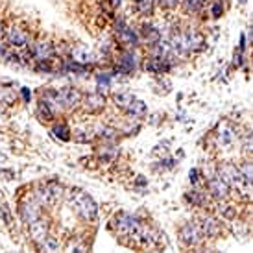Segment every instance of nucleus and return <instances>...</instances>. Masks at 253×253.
Returning a JSON list of instances; mask_svg holds the SVG:
<instances>
[{"mask_svg":"<svg viewBox=\"0 0 253 253\" xmlns=\"http://www.w3.org/2000/svg\"><path fill=\"white\" fill-rule=\"evenodd\" d=\"M170 48H174L179 54H190V52H200L205 48V39L202 34H198L194 30L187 32H177L172 36V41L169 42Z\"/></svg>","mask_w":253,"mask_h":253,"instance_id":"f257e3e1","label":"nucleus"},{"mask_svg":"<svg viewBox=\"0 0 253 253\" xmlns=\"http://www.w3.org/2000/svg\"><path fill=\"white\" fill-rule=\"evenodd\" d=\"M71 204L78 214L87 222H94L98 218V205L89 194H85L84 190H72Z\"/></svg>","mask_w":253,"mask_h":253,"instance_id":"f03ea898","label":"nucleus"},{"mask_svg":"<svg viewBox=\"0 0 253 253\" xmlns=\"http://www.w3.org/2000/svg\"><path fill=\"white\" fill-rule=\"evenodd\" d=\"M113 229H115L117 235H120V237H129V239L137 240L139 235H141L142 224L135 216H131V214L120 212V214H117L115 220H113Z\"/></svg>","mask_w":253,"mask_h":253,"instance_id":"7ed1b4c3","label":"nucleus"},{"mask_svg":"<svg viewBox=\"0 0 253 253\" xmlns=\"http://www.w3.org/2000/svg\"><path fill=\"white\" fill-rule=\"evenodd\" d=\"M63 194V187L61 185H57L54 181H48V183H42L39 185V189L36 190V202L42 207H50V205H54L61 198Z\"/></svg>","mask_w":253,"mask_h":253,"instance_id":"20e7f679","label":"nucleus"},{"mask_svg":"<svg viewBox=\"0 0 253 253\" xmlns=\"http://www.w3.org/2000/svg\"><path fill=\"white\" fill-rule=\"evenodd\" d=\"M218 176L222 177L229 187H239V189H250V183L244 181V177L240 174V169L231 163H225L218 169Z\"/></svg>","mask_w":253,"mask_h":253,"instance_id":"39448f33","label":"nucleus"},{"mask_svg":"<svg viewBox=\"0 0 253 253\" xmlns=\"http://www.w3.org/2000/svg\"><path fill=\"white\" fill-rule=\"evenodd\" d=\"M202 239H204V237H202V231H200L198 224L187 222V224L179 229V240H181L185 246H196Z\"/></svg>","mask_w":253,"mask_h":253,"instance_id":"423d86ee","label":"nucleus"},{"mask_svg":"<svg viewBox=\"0 0 253 253\" xmlns=\"http://www.w3.org/2000/svg\"><path fill=\"white\" fill-rule=\"evenodd\" d=\"M207 189H209V192H211L214 198H218V200L229 196V185L218 176V174H212V176L207 177Z\"/></svg>","mask_w":253,"mask_h":253,"instance_id":"0eeeda50","label":"nucleus"},{"mask_svg":"<svg viewBox=\"0 0 253 253\" xmlns=\"http://www.w3.org/2000/svg\"><path fill=\"white\" fill-rule=\"evenodd\" d=\"M144 67L152 74H165V72H169L172 69V61H170L169 56H152L148 57Z\"/></svg>","mask_w":253,"mask_h":253,"instance_id":"6e6552de","label":"nucleus"},{"mask_svg":"<svg viewBox=\"0 0 253 253\" xmlns=\"http://www.w3.org/2000/svg\"><path fill=\"white\" fill-rule=\"evenodd\" d=\"M57 94H59V100L63 104V109L76 107L78 104H82V94L74 87H61V89H57Z\"/></svg>","mask_w":253,"mask_h":253,"instance_id":"1a4fd4ad","label":"nucleus"},{"mask_svg":"<svg viewBox=\"0 0 253 253\" xmlns=\"http://www.w3.org/2000/svg\"><path fill=\"white\" fill-rule=\"evenodd\" d=\"M117 39H119V42L124 44V46H135L137 41H139L137 34H135L129 26H126L124 21H119V24H117Z\"/></svg>","mask_w":253,"mask_h":253,"instance_id":"9d476101","label":"nucleus"},{"mask_svg":"<svg viewBox=\"0 0 253 253\" xmlns=\"http://www.w3.org/2000/svg\"><path fill=\"white\" fill-rule=\"evenodd\" d=\"M198 227H200V231H202V237H211V239H214V237H218V235L222 233L220 222L211 216L202 218V220L198 222Z\"/></svg>","mask_w":253,"mask_h":253,"instance_id":"9b49d317","label":"nucleus"},{"mask_svg":"<svg viewBox=\"0 0 253 253\" xmlns=\"http://www.w3.org/2000/svg\"><path fill=\"white\" fill-rule=\"evenodd\" d=\"M28 229H30V237H32V240L36 242L37 246L48 237V224L44 220H41V218H37L36 222L28 224Z\"/></svg>","mask_w":253,"mask_h":253,"instance_id":"f8f14e48","label":"nucleus"},{"mask_svg":"<svg viewBox=\"0 0 253 253\" xmlns=\"http://www.w3.org/2000/svg\"><path fill=\"white\" fill-rule=\"evenodd\" d=\"M19 214H21L22 222H26V224H32V222H36L39 216V204L37 202H22L19 205Z\"/></svg>","mask_w":253,"mask_h":253,"instance_id":"ddd939ff","label":"nucleus"},{"mask_svg":"<svg viewBox=\"0 0 253 253\" xmlns=\"http://www.w3.org/2000/svg\"><path fill=\"white\" fill-rule=\"evenodd\" d=\"M137 67V57H135L133 52L129 50H124L119 56V61H117V71L122 72V74H129V72L135 71Z\"/></svg>","mask_w":253,"mask_h":253,"instance_id":"4468645a","label":"nucleus"},{"mask_svg":"<svg viewBox=\"0 0 253 253\" xmlns=\"http://www.w3.org/2000/svg\"><path fill=\"white\" fill-rule=\"evenodd\" d=\"M106 107V98L100 92H91L84 98V109L87 113H100Z\"/></svg>","mask_w":253,"mask_h":253,"instance_id":"2eb2a0df","label":"nucleus"},{"mask_svg":"<svg viewBox=\"0 0 253 253\" xmlns=\"http://www.w3.org/2000/svg\"><path fill=\"white\" fill-rule=\"evenodd\" d=\"M7 41L15 48H22L30 42V36L21 28H9L7 30Z\"/></svg>","mask_w":253,"mask_h":253,"instance_id":"dca6fc26","label":"nucleus"},{"mask_svg":"<svg viewBox=\"0 0 253 253\" xmlns=\"http://www.w3.org/2000/svg\"><path fill=\"white\" fill-rule=\"evenodd\" d=\"M30 54L36 57L37 61H41V59H50V57H54V46L50 44V42H36V44H32V48H30Z\"/></svg>","mask_w":253,"mask_h":253,"instance_id":"f3484780","label":"nucleus"},{"mask_svg":"<svg viewBox=\"0 0 253 253\" xmlns=\"http://www.w3.org/2000/svg\"><path fill=\"white\" fill-rule=\"evenodd\" d=\"M120 150L115 144H111V142H104L102 146L96 150V155H98V159L102 163H113L117 161V157H119Z\"/></svg>","mask_w":253,"mask_h":253,"instance_id":"a211bd4d","label":"nucleus"},{"mask_svg":"<svg viewBox=\"0 0 253 253\" xmlns=\"http://www.w3.org/2000/svg\"><path fill=\"white\" fill-rule=\"evenodd\" d=\"M41 102H44L46 106L52 109V111H61L63 109V104L59 100V94H57L56 89H46V91L41 92Z\"/></svg>","mask_w":253,"mask_h":253,"instance_id":"6ab92c4d","label":"nucleus"},{"mask_svg":"<svg viewBox=\"0 0 253 253\" xmlns=\"http://www.w3.org/2000/svg\"><path fill=\"white\" fill-rule=\"evenodd\" d=\"M141 36L148 44H157V42L161 41V32L157 28H154V26H150V24H144V26H142Z\"/></svg>","mask_w":253,"mask_h":253,"instance_id":"aec40b11","label":"nucleus"},{"mask_svg":"<svg viewBox=\"0 0 253 253\" xmlns=\"http://www.w3.org/2000/svg\"><path fill=\"white\" fill-rule=\"evenodd\" d=\"M96 137H100L104 142H115L117 141V137H119V129L104 124V126L96 127Z\"/></svg>","mask_w":253,"mask_h":253,"instance_id":"412c9836","label":"nucleus"},{"mask_svg":"<svg viewBox=\"0 0 253 253\" xmlns=\"http://www.w3.org/2000/svg\"><path fill=\"white\" fill-rule=\"evenodd\" d=\"M235 129H233L229 124H222V126L218 127V133H216V137H218V141L222 142V144H233V141H235Z\"/></svg>","mask_w":253,"mask_h":253,"instance_id":"4be33fe9","label":"nucleus"},{"mask_svg":"<svg viewBox=\"0 0 253 253\" xmlns=\"http://www.w3.org/2000/svg\"><path fill=\"white\" fill-rule=\"evenodd\" d=\"M131 117H137V119H142V117H146V104L142 102V100H137V98H133V102L127 106V109H126Z\"/></svg>","mask_w":253,"mask_h":253,"instance_id":"5701e85b","label":"nucleus"},{"mask_svg":"<svg viewBox=\"0 0 253 253\" xmlns=\"http://www.w3.org/2000/svg\"><path fill=\"white\" fill-rule=\"evenodd\" d=\"M133 6L139 13L144 15V17H148V15L154 13L155 0H133Z\"/></svg>","mask_w":253,"mask_h":253,"instance_id":"b1692460","label":"nucleus"},{"mask_svg":"<svg viewBox=\"0 0 253 253\" xmlns=\"http://www.w3.org/2000/svg\"><path fill=\"white\" fill-rule=\"evenodd\" d=\"M72 61H76V63H82V65H87V63H91V52H87L85 48H82V46H78V48L72 50Z\"/></svg>","mask_w":253,"mask_h":253,"instance_id":"393cba45","label":"nucleus"},{"mask_svg":"<svg viewBox=\"0 0 253 253\" xmlns=\"http://www.w3.org/2000/svg\"><path fill=\"white\" fill-rule=\"evenodd\" d=\"M187 202H190L192 205H198V207H204L207 204V196L202 190H190V192H187Z\"/></svg>","mask_w":253,"mask_h":253,"instance_id":"a878e982","label":"nucleus"},{"mask_svg":"<svg viewBox=\"0 0 253 253\" xmlns=\"http://www.w3.org/2000/svg\"><path fill=\"white\" fill-rule=\"evenodd\" d=\"M59 248H61L59 246V240H57L56 237H52V235H48V237L39 244V250H42V252H59Z\"/></svg>","mask_w":253,"mask_h":253,"instance_id":"bb28decb","label":"nucleus"},{"mask_svg":"<svg viewBox=\"0 0 253 253\" xmlns=\"http://www.w3.org/2000/svg\"><path fill=\"white\" fill-rule=\"evenodd\" d=\"M37 117L41 120H44V122H50V120H54V111L44 102H39V106H37Z\"/></svg>","mask_w":253,"mask_h":253,"instance_id":"cd10ccee","label":"nucleus"},{"mask_svg":"<svg viewBox=\"0 0 253 253\" xmlns=\"http://www.w3.org/2000/svg\"><path fill=\"white\" fill-rule=\"evenodd\" d=\"M52 131H54V135H56L59 141H69V139H71V129H69V126L63 124V122H61V124H56Z\"/></svg>","mask_w":253,"mask_h":253,"instance_id":"c85d7f7f","label":"nucleus"},{"mask_svg":"<svg viewBox=\"0 0 253 253\" xmlns=\"http://www.w3.org/2000/svg\"><path fill=\"white\" fill-rule=\"evenodd\" d=\"M185 11L189 13H198L202 7H204V0H181Z\"/></svg>","mask_w":253,"mask_h":253,"instance_id":"c756f323","label":"nucleus"},{"mask_svg":"<svg viewBox=\"0 0 253 253\" xmlns=\"http://www.w3.org/2000/svg\"><path fill=\"white\" fill-rule=\"evenodd\" d=\"M115 102H117V106H119L120 109H124V111H126L127 106L133 102V96H131L129 92H120V94L115 96Z\"/></svg>","mask_w":253,"mask_h":253,"instance_id":"7c9ffc66","label":"nucleus"},{"mask_svg":"<svg viewBox=\"0 0 253 253\" xmlns=\"http://www.w3.org/2000/svg\"><path fill=\"white\" fill-rule=\"evenodd\" d=\"M239 169H240V174H242V177H244V181L252 185V181H253L252 165H250V163H244V165H242V167H239Z\"/></svg>","mask_w":253,"mask_h":253,"instance_id":"2f4dec72","label":"nucleus"},{"mask_svg":"<svg viewBox=\"0 0 253 253\" xmlns=\"http://www.w3.org/2000/svg\"><path fill=\"white\" fill-rule=\"evenodd\" d=\"M74 139L80 141V142H87V141H91L92 139V135L87 133V131H74Z\"/></svg>","mask_w":253,"mask_h":253,"instance_id":"473e14b6","label":"nucleus"},{"mask_svg":"<svg viewBox=\"0 0 253 253\" xmlns=\"http://www.w3.org/2000/svg\"><path fill=\"white\" fill-rule=\"evenodd\" d=\"M211 11H212V17H220V15H222V11H224V7H222V2H220V0L212 4Z\"/></svg>","mask_w":253,"mask_h":253,"instance_id":"72a5a7b5","label":"nucleus"},{"mask_svg":"<svg viewBox=\"0 0 253 253\" xmlns=\"http://www.w3.org/2000/svg\"><path fill=\"white\" fill-rule=\"evenodd\" d=\"M220 214H222L224 218H231L233 214H235V211H233V209L229 207V205H224V207L220 209Z\"/></svg>","mask_w":253,"mask_h":253,"instance_id":"f704fd0d","label":"nucleus"},{"mask_svg":"<svg viewBox=\"0 0 253 253\" xmlns=\"http://www.w3.org/2000/svg\"><path fill=\"white\" fill-rule=\"evenodd\" d=\"M244 152H246V154H250V152H252V137H250V135H244Z\"/></svg>","mask_w":253,"mask_h":253,"instance_id":"c9c22d12","label":"nucleus"},{"mask_svg":"<svg viewBox=\"0 0 253 253\" xmlns=\"http://www.w3.org/2000/svg\"><path fill=\"white\" fill-rule=\"evenodd\" d=\"M98 85L100 87H102V85H104V87H109V76H107V74H100L98 76Z\"/></svg>","mask_w":253,"mask_h":253,"instance_id":"e433bc0d","label":"nucleus"},{"mask_svg":"<svg viewBox=\"0 0 253 253\" xmlns=\"http://www.w3.org/2000/svg\"><path fill=\"white\" fill-rule=\"evenodd\" d=\"M177 2H181V0H161V4H163V6H167V7L176 6Z\"/></svg>","mask_w":253,"mask_h":253,"instance_id":"4c0bfd02","label":"nucleus"},{"mask_svg":"<svg viewBox=\"0 0 253 253\" xmlns=\"http://www.w3.org/2000/svg\"><path fill=\"white\" fill-rule=\"evenodd\" d=\"M190 181L198 183V170H190Z\"/></svg>","mask_w":253,"mask_h":253,"instance_id":"58836bf2","label":"nucleus"},{"mask_svg":"<svg viewBox=\"0 0 253 253\" xmlns=\"http://www.w3.org/2000/svg\"><path fill=\"white\" fill-rule=\"evenodd\" d=\"M22 96H24V100H26V102H30V98H32V94H30L28 89H22Z\"/></svg>","mask_w":253,"mask_h":253,"instance_id":"ea45409f","label":"nucleus"},{"mask_svg":"<svg viewBox=\"0 0 253 253\" xmlns=\"http://www.w3.org/2000/svg\"><path fill=\"white\" fill-rule=\"evenodd\" d=\"M239 2H240V4H246V0H239Z\"/></svg>","mask_w":253,"mask_h":253,"instance_id":"a19ab883","label":"nucleus"}]
</instances>
